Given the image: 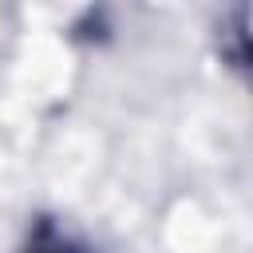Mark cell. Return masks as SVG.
<instances>
[{
    "label": "cell",
    "mask_w": 253,
    "mask_h": 253,
    "mask_svg": "<svg viewBox=\"0 0 253 253\" xmlns=\"http://www.w3.org/2000/svg\"><path fill=\"white\" fill-rule=\"evenodd\" d=\"M20 253H87L67 229H59L51 217H40L36 225H32V233H28V241H24V249Z\"/></svg>",
    "instance_id": "obj_1"
}]
</instances>
